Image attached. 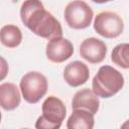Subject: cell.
<instances>
[{
    "instance_id": "1",
    "label": "cell",
    "mask_w": 129,
    "mask_h": 129,
    "mask_svg": "<svg viewBox=\"0 0 129 129\" xmlns=\"http://www.w3.org/2000/svg\"><path fill=\"white\" fill-rule=\"evenodd\" d=\"M20 18L22 23L37 36L48 40L62 36L59 21L45 10L40 1H24L20 7Z\"/></svg>"
},
{
    "instance_id": "2",
    "label": "cell",
    "mask_w": 129,
    "mask_h": 129,
    "mask_svg": "<svg viewBox=\"0 0 129 129\" xmlns=\"http://www.w3.org/2000/svg\"><path fill=\"white\" fill-rule=\"evenodd\" d=\"M124 86V77L110 66H102L92 81L93 92L101 98L107 99L116 95Z\"/></svg>"
},
{
    "instance_id": "3",
    "label": "cell",
    "mask_w": 129,
    "mask_h": 129,
    "mask_svg": "<svg viewBox=\"0 0 129 129\" xmlns=\"http://www.w3.org/2000/svg\"><path fill=\"white\" fill-rule=\"evenodd\" d=\"M42 115L36 122V129H59L67 115V109L63 102L55 96L47 97L42 103Z\"/></svg>"
},
{
    "instance_id": "4",
    "label": "cell",
    "mask_w": 129,
    "mask_h": 129,
    "mask_svg": "<svg viewBox=\"0 0 129 129\" xmlns=\"http://www.w3.org/2000/svg\"><path fill=\"white\" fill-rule=\"evenodd\" d=\"M19 86L23 99L29 104L37 103L46 94L48 88L45 76L38 72L26 73L21 78Z\"/></svg>"
},
{
    "instance_id": "5",
    "label": "cell",
    "mask_w": 129,
    "mask_h": 129,
    "mask_svg": "<svg viewBox=\"0 0 129 129\" xmlns=\"http://www.w3.org/2000/svg\"><path fill=\"white\" fill-rule=\"evenodd\" d=\"M63 14L67 24L74 29H85L89 27L94 17L92 8L85 1L81 0L68 3Z\"/></svg>"
},
{
    "instance_id": "6",
    "label": "cell",
    "mask_w": 129,
    "mask_h": 129,
    "mask_svg": "<svg viewBox=\"0 0 129 129\" xmlns=\"http://www.w3.org/2000/svg\"><path fill=\"white\" fill-rule=\"evenodd\" d=\"M95 31L105 38H115L122 34L124 22L120 15L112 11H102L94 20Z\"/></svg>"
},
{
    "instance_id": "7",
    "label": "cell",
    "mask_w": 129,
    "mask_h": 129,
    "mask_svg": "<svg viewBox=\"0 0 129 129\" xmlns=\"http://www.w3.org/2000/svg\"><path fill=\"white\" fill-rule=\"evenodd\" d=\"M74 53L73 43L64 37H56L46 43L45 54L46 57L55 63L63 62L69 59Z\"/></svg>"
},
{
    "instance_id": "8",
    "label": "cell",
    "mask_w": 129,
    "mask_h": 129,
    "mask_svg": "<svg viewBox=\"0 0 129 129\" xmlns=\"http://www.w3.org/2000/svg\"><path fill=\"white\" fill-rule=\"evenodd\" d=\"M81 56L91 63H100L107 54V45L101 39L89 37L83 40L80 45Z\"/></svg>"
},
{
    "instance_id": "9",
    "label": "cell",
    "mask_w": 129,
    "mask_h": 129,
    "mask_svg": "<svg viewBox=\"0 0 129 129\" xmlns=\"http://www.w3.org/2000/svg\"><path fill=\"white\" fill-rule=\"evenodd\" d=\"M90 77L88 66L80 60H75L68 63L63 70V79L71 87H80L87 83Z\"/></svg>"
},
{
    "instance_id": "10",
    "label": "cell",
    "mask_w": 129,
    "mask_h": 129,
    "mask_svg": "<svg viewBox=\"0 0 129 129\" xmlns=\"http://www.w3.org/2000/svg\"><path fill=\"white\" fill-rule=\"evenodd\" d=\"M72 107L73 110L81 109L86 110L93 115H95L100 107V100L99 97L93 92V90H90L89 88L82 89L78 91L72 101Z\"/></svg>"
},
{
    "instance_id": "11",
    "label": "cell",
    "mask_w": 129,
    "mask_h": 129,
    "mask_svg": "<svg viewBox=\"0 0 129 129\" xmlns=\"http://www.w3.org/2000/svg\"><path fill=\"white\" fill-rule=\"evenodd\" d=\"M21 96L16 85L3 83L0 85V105L6 111H12L20 105Z\"/></svg>"
},
{
    "instance_id": "12",
    "label": "cell",
    "mask_w": 129,
    "mask_h": 129,
    "mask_svg": "<svg viewBox=\"0 0 129 129\" xmlns=\"http://www.w3.org/2000/svg\"><path fill=\"white\" fill-rule=\"evenodd\" d=\"M94 124L95 118L92 113L76 109L67 121V129H93Z\"/></svg>"
},
{
    "instance_id": "13",
    "label": "cell",
    "mask_w": 129,
    "mask_h": 129,
    "mask_svg": "<svg viewBox=\"0 0 129 129\" xmlns=\"http://www.w3.org/2000/svg\"><path fill=\"white\" fill-rule=\"evenodd\" d=\"M1 43L9 48L18 46L22 41V32L20 28L14 24H7L2 26L0 30Z\"/></svg>"
},
{
    "instance_id": "14",
    "label": "cell",
    "mask_w": 129,
    "mask_h": 129,
    "mask_svg": "<svg viewBox=\"0 0 129 129\" xmlns=\"http://www.w3.org/2000/svg\"><path fill=\"white\" fill-rule=\"evenodd\" d=\"M111 60L122 69H129V43L117 44L112 50Z\"/></svg>"
},
{
    "instance_id": "15",
    "label": "cell",
    "mask_w": 129,
    "mask_h": 129,
    "mask_svg": "<svg viewBox=\"0 0 129 129\" xmlns=\"http://www.w3.org/2000/svg\"><path fill=\"white\" fill-rule=\"evenodd\" d=\"M120 129H129V119H128V120H126V121L121 125Z\"/></svg>"
},
{
    "instance_id": "16",
    "label": "cell",
    "mask_w": 129,
    "mask_h": 129,
    "mask_svg": "<svg viewBox=\"0 0 129 129\" xmlns=\"http://www.w3.org/2000/svg\"><path fill=\"white\" fill-rule=\"evenodd\" d=\"M22 129H29V128H22Z\"/></svg>"
}]
</instances>
